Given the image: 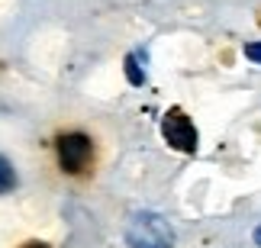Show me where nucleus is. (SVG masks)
Segmentation results:
<instances>
[{
    "instance_id": "f257e3e1",
    "label": "nucleus",
    "mask_w": 261,
    "mask_h": 248,
    "mask_svg": "<svg viewBox=\"0 0 261 248\" xmlns=\"http://www.w3.org/2000/svg\"><path fill=\"white\" fill-rule=\"evenodd\" d=\"M52 161H55V171L62 174L65 181L87 184V181H94L97 171H100L103 145H100L94 129L62 126L52 135Z\"/></svg>"
},
{
    "instance_id": "f03ea898",
    "label": "nucleus",
    "mask_w": 261,
    "mask_h": 248,
    "mask_svg": "<svg viewBox=\"0 0 261 248\" xmlns=\"http://www.w3.org/2000/svg\"><path fill=\"white\" fill-rule=\"evenodd\" d=\"M126 245L129 248H174V229L162 213L139 210L126 223Z\"/></svg>"
},
{
    "instance_id": "7ed1b4c3",
    "label": "nucleus",
    "mask_w": 261,
    "mask_h": 248,
    "mask_svg": "<svg viewBox=\"0 0 261 248\" xmlns=\"http://www.w3.org/2000/svg\"><path fill=\"white\" fill-rule=\"evenodd\" d=\"M162 139H165L168 148H174V152H180V155H194L197 145H200L197 126L180 106H171V110L162 116Z\"/></svg>"
},
{
    "instance_id": "20e7f679",
    "label": "nucleus",
    "mask_w": 261,
    "mask_h": 248,
    "mask_svg": "<svg viewBox=\"0 0 261 248\" xmlns=\"http://www.w3.org/2000/svg\"><path fill=\"white\" fill-rule=\"evenodd\" d=\"M16 184H19V174H16L13 161H10L7 155H0V197L10 194V190H16Z\"/></svg>"
},
{
    "instance_id": "39448f33",
    "label": "nucleus",
    "mask_w": 261,
    "mask_h": 248,
    "mask_svg": "<svg viewBox=\"0 0 261 248\" xmlns=\"http://www.w3.org/2000/svg\"><path fill=\"white\" fill-rule=\"evenodd\" d=\"M123 71H126V81L133 84V87H142L145 84V68H139V55L136 52H129L123 58Z\"/></svg>"
},
{
    "instance_id": "423d86ee",
    "label": "nucleus",
    "mask_w": 261,
    "mask_h": 248,
    "mask_svg": "<svg viewBox=\"0 0 261 248\" xmlns=\"http://www.w3.org/2000/svg\"><path fill=\"white\" fill-rule=\"evenodd\" d=\"M242 55L248 58V62H255V65H261V39H258V42H245V48H242Z\"/></svg>"
},
{
    "instance_id": "0eeeda50",
    "label": "nucleus",
    "mask_w": 261,
    "mask_h": 248,
    "mask_svg": "<svg viewBox=\"0 0 261 248\" xmlns=\"http://www.w3.org/2000/svg\"><path fill=\"white\" fill-rule=\"evenodd\" d=\"M19 248H52L48 242H39V239H29V242H23Z\"/></svg>"
},
{
    "instance_id": "6e6552de",
    "label": "nucleus",
    "mask_w": 261,
    "mask_h": 248,
    "mask_svg": "<svg viewBox=\"0 0 261 248\" xmlns=\"http://www.w3.org/2000/svg\"><path fill=\"white\" fill-rule=\"evenodd\" d=\"M252 239H255V245H258V248H261V226H258V229H255V232H252Z\"/></svg>"
}]
</instances>
